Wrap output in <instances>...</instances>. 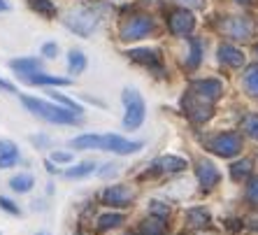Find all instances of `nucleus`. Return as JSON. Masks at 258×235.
<instances>
[{
  "label": "nucleus",
  "mask_w": 258,
  "mask_h": 235,
  "mask_svg": "<svg viewBox=\"0 0 258 235\" xmlns=\"http://www.w3.org/2000/svg\"><path fill=\"white\" fill-rule=\"evenodd\" d=\"M51 161H56V163H70L72 161V154H70V151H54V154H51Z\"/></svg>",
  "instance_id": "obj_34"
},
{
  "label": "nucleus",
  "mask_w": 258,
  "mask_h": 235,
  "mask_svg": "<svg viewBox=\"0 0 258 235\" xmlns=\"http://www.w3.org/2000/svg\"><path fill=\"white\" fill-rule=\"evenodd\" d=\"M151 28H154V24H151L149 17H133L121 26V40H128V42H131V40H140V37H144Z\"/></svg>",
  "instance_id": "obj_6"
},
{
  "label": "nucleus",
  "mask_w": 258,
  "mask_h": 235,
  "mask_svg": "<svg viewBox=\"0 0 258 235\" xmlns=\"http://www.w3.org/2000/svg\"><path fill=\"white\" fill-rule=\"evenodd\" d=\"M154 168L165 170V172H181V170L186 168V161L177 156H161L154 161Z\"/></svg>",
  "instance_id": "obj_15"
},
{
  "label": "nucleus",
  "mask_w": 258,
  "mask_h": 235,
  "mask_svg": "<svg viewBox=\"0 0 258 235\" xmlns=\"http://www.w3.org/2000/svg\"><path fill=\"white\" fill-rule=\"evenodd\" d=\"M0 207H3L5 212H10V214H19V207L14 205L10 198H0Z\"/></svg>",
  "instance_id": "obj_35"
},
{
  "label": "nucleus",
  "mask_w": 258,
  "mask_h": 235,
  "mask_svg": "<svg viewBox=\"0 0 258 235\" xmlns=\"http://www.w3.org/2000/svg\"><path fill=\"white\" fill-rule=\"evenodd\" d=\"M24 77L30 84H44V86H68L70 84V79L54 77V75H42L40 70H37V73H30V75H24Z\"/></svg>",
  "instance_id": "obj_14"
},
{
  "label": "nucleus",
  "mask_w": 258,
  "mask_h": 235,
  "mask_svg": "<svg viewBox=\"0 0 258 235\" xmlns=\"http://www.w3.org/2000/svg\"><path fill=\"white\" fill-rule=\"evenodd\" d=\"M128 56L138 63H144V66H158V54L151 49H133V51H128Z\"/></svg>",
  "instance_id": "obj_17"
},
{
  "label": "nucleus",
  "mask_w": 258,
  "mask_h": 235,
  "mask_svg": "<svg viewBox=\"0 0 258 235\" xmlns=\"http://www.w3.org/2000/svg\"><path fill=\"white\" fill-rule=\"evenodd\" d=\"M19 163V149L10 151V154H0V168H12Z\"/></svg>",
  "instance_id": "obj_31"
},
{
  "label": "nucleus",
  "mask_w": 258,
  "mask_h": 235,
  "mask_svg": "<svg viewBox=\"0 0 258 235\" xmlns=\"http://www.w3.org/2000/svg\"><path fill=\"white\" fill-rule=\"evenodd\" d=\"M37 235H49V233H47V230H42V233H37Z\"/></svg>",
  "instance_id": "obj_41"
},
{
  "label": "nucleus",
  "mask_w": 258,
  "mask_h": 235,
  "mask_svg": "<svg viewBox=\"0 0 258 235\" xmlns=\"http://www.w3.org/2000/svg\"><path fill=\"white\" fill-rule=\"evenodd\" d=\"M237 3H249V0H237Z\"/></svg>",
  "instance_id": "obj_42"
},
{
  "label": "nucleus",
  "mask_w": 258,
  "mask_h": 235,
  "mask_svg": "<svg viewBox=\"0 0 258 235\" xmlns=\"http://www.w3.org/2000/svg\"><path fill=\"white\" fill-rule=\"evenodd\" d=\"M51 96H54V100H58V103L63 105V107L72 109V112H75V114H79V116H82V112H84V109L79 107V105L75 103V100H70V98H66V96H58V93H51Z\"/></svg>",
  "instance_id": "obj_30"
},
{
  "label": "nucleus",
  "mask_w": 258,
  "mask_h": 235,
  "mask_svg": "<svg viewBox=\"0 0 258 235\" xmlns=\"http://www.w3.org/2000/svg\"><path fill=\"white\" fill-rule=\"evenodd\" d=\"M123 223V214H112V212H107V214H100L98 217V230H109V228H116V226H121Z\"/></svg>",
  "instance_id": "obj_21"
},
{
  "label": "nucleus",
  "mask_w": 258,
  "mask_h": 235,
  "mask_svg": "<svg viewBox=\"0 0 258 235\" xmlns=\"http://www.w3.org/2000/svg\"><path fill=\"white\" fill-rule=\"evenodd\" d=\"M70 145L72 149H100V135H79Z\"/></svg>",
  "instance_id": "obj_18"
},
{
  "label": "nucleus",
  "mask_w": 258,
  "mask_h": 235,
  "mask_svg": "<svg viewBox=\"0 0 258 235\" xmlns=\"http://www.w3.org/2000/svg\"><path fill=\"white\" fill-rule=\"evenodd\" d=\"M30 7L35 10L37 14H42V17H56V5L51 3V0H28Z\"/></svg>",
  "instance_id": "obj_24"
},
{
  "label": "nucleus",
  "mask_w": 258,
  "mask_h": 235,
  "mask_svg": "<svg viewBox=\"0 0 258 235\" xmlns=\"http://www.w3.org/2000/svg\"><path fill=\"white\" fill-rule=\"evenodd\" d=\"M21 103H24L35 116L49 121V124H77V121L82 119V116L75 114L72 109L56 107V105H49V103H44V100H37V98L24 96V98H21Z\"/></svg>",
  "instance_id": "obj_1"
},
{
  "label": "nucleus",
  "mask_w": 258,
  "mask_h": 235,
  "mask_svg": "<svg viewBox=\"0 0 258 235\" xmlns=\"http://www.w3.org/2000/svg\"><path fill=\"white\" fill-rule=\"evenodd\" d=\"M246 198L251 200L253 205H258V177H251L249 187H246Z\"/></svg>",
  "instance_id": "obj_32"
},
{
  "label": "nucleus",
  "mask_w": 258,
  "mask_h": 235,
  "mask_svg": "<svg viewBox=\"0 0 258 235\" xmlns=\"http://www.w3.org/2000/svg\"><path fill=\"white\" fill-rule=\"evenodd\" d=\"M10 187L17 193H28L30 189L35 187V180H33V175H17L10 180Z\"/></svg>",
  "instance_id": "obj_20"
},
{
  "label": "nucleus",
  "mask_w": 258,
  "mask_h": 235,
  "mask_svg": "<svg viewBox=\"0 0 258 235\" xmlns=\"http://www.w3.org/2000/svg\"><path fill=\"white\" fill-rule=\"evenodd\" d=\"M5 10H10V5H7L5 0H0V12H5Z\"/></svg>",
  "instance_id": "obj_40"
},
{
  "label": "nucleus",
  "mask_w": 258,
  "mask_h": 235,
  "mask_svg": "<svg viewBox=\"0 0 258 235\" xmlns=\"http://www.w3.org/2000/svg\"><path fill=\"white\" fill-rule=\"evenodd\" d=\"M186 219L191 226H198L200 228V226H207V223H210V212L203 210V207H196V210H188Z\"/></svg>",
  "instance_id": "obj_25"
},
{
  "label": "nucleus",
  "mask_w": 258,
  "mask_h": 235,
  "mask_svg": "<svg viewBox=\"0 0 258 235\" xmlns=\"http://www.w3.org/2000/svg\"><path fill=\"white\" fill-rule=\"evenodd\" d=\"M131 235H142V233H131Z\"/></svg>",
  "instance_id": "obj_43"
},
{
  "label": "nucleus",
  "mask_w": 258,
  "mask_h": 235,
  "mask_svg": "<svg viewBox=\"0 0 258 235\" xmlns=\"http://www.w3.org/2000/svg\"><path fill=\"white\" fill-rule=\"evenodd\" d=\"M0 89H5V91H10V93H14V86L10 84V82H5V79H0Z\"/></svg>",
  "instance_id": "obj_39"
},
{
  "label": "nucleus",
  "mask_w": 258,
  "mask_h": 235,
  "mask_svg": "<svg viewBox=\"0 0 258 235\" xmlns=\"http://www.w3.org/2000/svg\"><path fill=\"white\" fill-rule=\"evenodd\" d=\"M10 68L21 75H30V73H37V70H40V61L37 58H17V61H10Z\"/></svg>",
  "instance_id": "obj_16"
},
{
  "label": "nucleus",
  "mask_w": 258,
  "mask_h": 235,
  "mask_svg": "<svg viewBox=\"0 0 258 235\" xmlns=\"http://www.w3.org/2000/svg\"><path fill=\"white\" fill-rule=\"evenodd\" d=\"M151 212H154V214H156V217H168V207L163 205V203H158V200H154V203H151Z\"/></svg>",
  "instance_id": "obj_33"
},
{
  "label": "nucleus",
  "mask_w": 258,
  "mask_h": 235,
  "mask_svg": "<svg viewBox=\"0 0 258 235\" xmlns=\"http://www.w3.org/2000/svg\"><path fill=\"white\" fill-rule=\"evenodd\" d=\"M42 54L47 56V58H54V56L58 54V44H56V42H47L42 47Z\"/></svg>",
  "instance_id": "obj_36"
},
{
  "label": "nucleus",
  "mask_w": 258,
  "mask_h": 235,
  "mask_svg": "<svg viewBox=\"0 0 258 235\" xmlns=\"http://www.w3.org/2000/svg\"><path fill=\"white\" fill-rule=\"evenodd\" d=\"M133 198H135L133 189L123 187V184H116V187H107L105 191H102V200H105V205L123 207V205H128Z\"/></svg>",
  "instance_id": "obj_10"
},
{
  "label": "nucleus",
  "mask_w": 258,
  "mask_h": 235,
  "mask_svg": "<svg viewBox=\"0 0 258 235\" xmlns=\"http://www.w3.org/2000/svg\"><path fill=\"white\" fill-rule=\"evenodd\" d=\"M219 28L226 33L228 37H235V40H246V37L253 33V24L249 19L244 17H230V19H223Z\"/></svg>",
  "instance_id": "obj_5"
},
{
  "label": "nucleus",
  "mask_w": 258,
  "mask_h": 235,
  "mask_svg": "<svg viewBox=\"0 0 258 235\" xmlns=\"http://www.w3.org/2000/svg\"><path fill=\"white\" fill-rule=\"evenodd\" d=\"M244 86L251 96H258V66H251L244 73Z\"/></svg>",
  "instance_id": "obj_27"
},
{
  "label": "nucleus",
  "mask_w": 258,
  "mask_h": 235,
  "mask_svg": "<svg viewBox=\"0 0 258 235\" xmlns=\"http://www.w3.org/2000/svg\"><path fill=\"white\" fill-rule=\"evenodd\" d=\"M168 26L174 35H188L193 30V26H196V19H193V14L188 10H177V12L170 14Z\"/></svg>",
  "instance_id": "obj_11"
},
{
  "label": "nucleus",
  "mask_w": 258,
  "mask_h": 235,
  "mask_svg": "<svg viewBox=\"0 0 258 235\" xmlns=\"http://www.w3.org/2000/svg\"><path fill=\"white\" fill-rule=\"evenodd\" d=\"M191 93L200 96L203 100H207V103H216L223 93V86L219 79H198V82L191 84Z\"/></svg>",
  "instance_id": "obj_8"
},
{
  "label": "nucleus",
  "mask_w": 258,
  "mask_h": 235,
  "mask_svg": "<svg viewBox=\"0 0 258 235\" xmlns=\"http://www.w3.org/2000/svg\"><path fill=\"white\" fill-rule=\"evenodd\" d=\"M179 3H184V5H188V7H196V10H200V7L205 5L203 0H179Z\"/></svg>",
  "instance_id": "obj_38"
},
{
  "label": "nucleus",
  "mask_w": 258,
  "mask_h": 235,
  "mask_svg": "<svg viewBox=\"0 0 258 235\" xmlns=\"http://www.w3.org/2000/svg\"><path fill=\"white\" fill-rule=\"evenodd\" d=\"M184 107H186L188 116H191L193 121H207L212 116V103H207V100H203L200 96H196V93H191V96L184 98Z\"/></svg>",
  "instance_id": "obj_9"
},
{
  "label": "nucleus",
  "mask_w": 258,
  "mask_h": 235,
  "mask_svg": "<svg viewBox=\"0 0 258 235\" xmlns=\"http://www.w3.org/2000/svg\"><path fill=\"white\" fill-rule=\"evenodd\" d=\"M249 172H251V161H249V158H242V161L233 163V168H230V177H233L235 182L244 180Z\"/></svg>",
  "instance_id": "obj_26"
},
{
  "label": "nucleus",
  "mask_w": 258,
  "mask_h": 235,
  "mask_svg": "<svg viewBox=\"0 0 258 235\" xmlns=\"http://www.w3.org/2000/svg\"><path fill=\"white\" fill-rule=\"evenodd\" d=\"M196 175H198V182L203 189H212L219 184V180H221V175H219V170L214 168V163L210 161H200L198 168H196Z\"/></svg>",
  "instance_id": "obj_12"
},
{
  "label": "nucleus",
  "mask_w": 258,
  "mask_h": 235,
  "mask_svg": "<svg viewBox=\"0 0 258 235\" xmlns=\"http://www.w3.org/2000/svg\"><path fill=\"white\" fill-rule=\"evenodd\" d=\"M256 51H258V47H256Z\"/></svg>",
  "instance_id": "obj_44"
},
{
  "label": "nucleus",
  "mask_w": 258,
  "mask_h": 235,
  "mask_svg": "<svg viewBox=\"0 0 258 235\" xmlns=\"http://www.w3.org/2000/svg\"><path fill=\"white\" fill-rule=\"evenodd\" d=\"M200 56H203V44H200V40H191V58H188V68L198 66Z\"/></svg>",
  "instance_id": "obj_29"
},
{
  "label": "nucleus",
  "mask_w": 258,
  "mask_h": 235,
  "mask_svg": "<svg viewBox=\"0 0 258 235\" xmlns=\"http://www.w3.org/2000/svg\"><path fill=\"white\" fill-rule=\"evenodd\" d=\"M242 131L249 135V138L258 140V114H249L244 121H242Z\"/></svg>",
  "instance_id": "obj_28"
},
{
  "label": "nucleus",
  "mask_w": 258,
  "mask_h": 235,
  "mask_svg": "<svg viewBox=\"0 0 258 235\" xmlns=\"http://www.w3.org/2000/svg\"><path fill=\"white\" fill-rule=\"evenodd\" d=\"M210 149L214 151L216 156H223V158L237 156V154L242 151V138L237 135V133H223V135H216V138L210 142Z\"/></svg>",
  "instance_id": "obj_4"
},
{
  "label": "nucleus",
  "mask_w": 258,
  "mask_h": 235,
  "mask_svg": "<svg viewBox=\"0 0 258 235\" xmlns=\"http://www.w3.org/2000/svg\"><path fill=\"white\" fill-rule=\"evenodd\" d=\"M219 58H221V63L233 66V68H240L244 63V54H242L240 49H235L233 44H221L219 47Z\"/></svg>",
  "instance_id": "obj_13"
},
{
  "label": "nucleus",
  "mask_w": 258,
  "mask_h": 235,
  "mask_svg": "<svg viewBox=\"0 0 258 235\" xmlns=\"http://www.w3.org/2000/svg\"><path fill=\"white\" fill-rule=\"evenodd\" d=\"M66 26L70 30H75L77 35H82V37H86V35H91L93 30H96V26H98V14L93 12V10H75V12H70L68 14V19H66Z\"/></svg>",
  "instance_id": "obj_3"
},
{
  "label": "nucleus",
  "mask_w": 258,
  "mask_h": 235,
  "mask_svg": "<svg viewBox=\"0 0 258 235\" xmlns=\"http://www.w3.org/2000/svg\"><path fill=\"white\" fill-rule=\"evenodd\" d=\"M93 170H96V163H93V161H84V163H79V165H75V168L68 170L66 177H70V180H79V177L91 175Z\"/></svg>",
  "instance_id": "obj_23"
},
{
  "label": "nucleus",
  "mask_w": 258,
  "mask_h": 235,
  "mask_svg": "<svg viewBox=\"0 0 258 235\" xmlns=\"http://www.w3.org/2000/svg\"><path fill=\"white\" fill-rule=\"evenodd\" d=\"M165 233V223L161 217H151L142 223V235H163Z\"/></svg>",
  "instance_id": "obj_22"
},
{
  "label": "nucleus",
  "mask_w": 258,
  "mask_h": 235,
  "mask_svg": "<svg viewBox=\"0 0 258 235\" xmlns=\"http://www.w3.org/2000/svg\"><path fill=\"white\" fill-rule=\"evenodd\" d=\"M10 151H17V145L10 140H0V154H10Z\"/></svg>",
  "instance_id": "obj_37"
},
{
  "label": "nucleus",
  "mask_w": 258,
  "mask_h": 235,
  "mask_svg": "<svg viewBox=\"0 0 258 235\" xmlns=\"http://www.w3.org/2000/svg\"><path fill=\"white\" fill-rule=\"evenodd\" d=\"M121 98H123V105H126L123 126H126L128 131H135V128L142 126V121H144V100L135 89H126Z\"/></svg>",
  "instance_id": "obj_2"
},
{
  "label": "nucleus",
  "mask_w": 258,
  "mask_h": 235,
  "mask_svg": "<svg viewBox=\"0 0 258 235\" xmlns=\"http://www.w3.org/2000/svg\"><path fill=\"white\" fill-rule=\"evenodd\" d=\"M68 68H70V73L79 75V73H84V68H86V56L79 51V49H72L70 54H68Z\"/></svg>",
  "instance_id": "obj_19"
},
{
  "label": "nucleus",
  "mask_w": 258,
  "mask_h": 235,
  "mask_svg": "<svg viewBox=\"0 0 258 235\" xmlns=\"http://www.w3.org/2000/svg\"><path fill=\"white\" fill-rule=\"evenodd\" d=\"M100 149L114 151V154H135L142 149V142H131L119 135H100Z\"/></svg>",
  "instance_id": "obj_7"
}]
</instances>
